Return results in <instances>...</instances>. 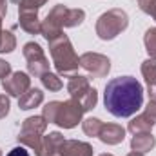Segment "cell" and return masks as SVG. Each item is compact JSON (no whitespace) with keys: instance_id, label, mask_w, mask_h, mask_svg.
<instances>
[{"instance_id":"7c38bea8","label":"cell","mask_w":156,"mask_h":156,"mask_svg":"<svg viewBox=\"0 0 156 156\" xmlns=\"http://www.w3.org/2000/svg\"><path fill=\"white\" fill-rule=\"evenodd\" d=\"M40 102H42V91L31 89V91H27V93L20 98V107H22V109H31V107L38 105Z\"/></svg>"},{"instance_id":"4fadbf2b","label":"cell","mask_w":156,"mask_h":156,"mask_svg":"<svg viewBox=\"0 0 156 156\" xmlns=\"http://www.w3.org/2000/svg\"><path fill=\"white\" fill-rule=\"evenodd\" d=\"M82 91H89L87 80L83 76H73L71 82H69V93H71L73 96H83Z\"/></svg>"},{"instance_id":"603a6c76","label":"cell","mask_w":156,"mask_h":156,"mask_svg":"<svg viewBox=\"0 0 156 156\" xmlns=\"http://www.w3.org/2000/svg\"><path fill=\"white\" fill-rule=\"evenodd\" d=\"M0 15H5V0H0Z\"/></svg>"},{"instance_id":"2e32d148","label":"cell","mask_w":156,"mask_h":156,"mask_svg":"<svg viewBox=\"0 0 156 156\" xmlns=\"http://www.w3.org/2000/svg\"><path fill=\"white\" fill-rule=\"evenodd\" d=\"M145 45H147V51L151 53V56L156 58V29H149L147 35H145Z\"/></svg>"},{"instance_id":"8992f818","label":"cell","mask_w":156,"mask_h":156,"mask_svg":"<svg viewBox=\"0 0 156 156\" xmlns=\"http://www.w3.org/2000/svg\"><path fill=\"white\" fill-rule=\"evenodd\" d=\"M82 66L87 71H91L93 75H98V76H102L109 71V60L105 56H100V55H91V53L83 55L82 56Z\"/></svg>"},{"instance_id":"5bb4252c","label":"cell","mask_w":156,"mask_h":156,"mask_svg":"<svg viewBox=\"0 0 156 156\" xmlns=\"http://www.w3.org/2000/svg\"><path fill=\"white\" fill-rule=\"evenodd\" d=\"M153 145H154V138L149 136V134H145V136H134V140H133V149H134V151L145 153V151H149Z\"/></svg>"},{"instance_id":"7402d4cb","label":"cell","mask_w":156,"mask_h":156,"mask_svg":"<svg viewBox=\"0 0 156 156\" xmlns=\"http://www.w3.org/2000/svg\"><path fill=\"white\" fill-rule=\"evenodd\" d=\"M9 64L7 62H4V60H0V76H5L7 73H9Z\"/></svg>"},{"instance_id":"277c9868","label":"cell","mask_w":156,"mask_h":156,"mask_svg":"<svg viewBox=\"0 0 156 156\" xmlns=\"http://www.w3.org/2000/svg\"><path fill=\"white\" fill-rule=\"evenodd\" d=\"M125 27H127V15L123 11L115 9V11H109V13L100 16L96 31H98L100 38L111 40V38H115L122 29H125Z\"/></svg>"},{"instance_id":"ffe728a7","label":"cell","mask_w":156,"mask_h":156,"mask_svg":"<svg viewBox=\"0 0 156 156\" xmlns=\"http://www.w3.org/2000/svg\"><path fill=\"white\" fill-rule=\"evenodd\" d=\"M7 111H9V100L5 96H0V118L5 116Z\"/></svg>"},{"instance_id":"d6986e66","label":"cell","mask_w":156,"mask_h":156,"mask_svg":"<svg viewBox=\"0 0 156 156\" xmlns=\"http://www.w3.org/2000/svg\"><path fill=\"white\" fill-rule=\"evenodd\" d=\"M22 9H27V7H40L45 0H18Z\"/></svg>"},{"instance_id":"5b68a950","label":"cell","mask_w":156,"mask_h":156,"mask_svg":"<svg viewBox=\"0 0 156 156\" xmlns=\"http://www.w3.org/2000/svg\"><path fill=\"white\" fill-rule=\"evenodd\" d=\"M24 55H26V58L29 60V71H31V73L38 75L44 69H47V60L44 58V53H42V49H40L38 44H33V42L26 44Z\"/></svg>"},{"instance_id":"44dd1931","label":"cell","mask_w":156,"mask_h":156,"mask_svg":"<svg viewBox=\"0 0 156 156\" xmlns=\"http://www.w3.org/2000/svg\"><path fill=\"white\" fill-rule=\"evenodd\" d=\"M7 156H29V153L24 149V147H15V149H11Z\"/></svg>"},{"instance_id":"ac0fdd59","label":"cell","mask_w":156,"mask_h":156,"mask_svg":"<svg viewBox=\"0 0 156 156\" xmlns=\"http://www.w3.org/2000/svg\"><path fill=\"white\" fill-rule=\"evenodd\" d=\"M4 35H5V37L2 38L4 42L0 44V51H5V53H7V51H13V47H15V38L11 37V33H4Z\"/></svg>"},{"instance_id":"7a4b0ae2","label":"cell","mask_w":156,"mask_h":156,"mask_svg":"<svg viewBox=\"0 0 156 156\" xmlns=\"http://www.w3.org/2000/svg\"><path fill=\"white\" fill-rule=\"evenodd\" d=\"M82 111L83 107H80L78 102H53L45 107V116L49 118V122H56L62 127H75L82 116Z\"/></svg>"},{"instance_id":"ba28073f","label":"cell","mask_w":156,"mask_h":156,"mask_svg":"<svg viewBox=\"0 0 156 156\" xmlns=\"http://www.w3.org/2000/svg\"><path fill=\"white\" fill-rule=\"evenodd\" d=\"M60 151L64 156H91V147L80 142H64L60 145Z\"/></svg>"},{"instance_id":"cb8c5ba5","label":"cell","mask_w":156,"mask_h":156,"mask_svg":"<svg viewBox=\"0 0 156 156\" xmlns=\"http://www.w3.org/2000/svg\"><path fill=\"white\" fill-rule=\"evenodd\" d=\"M131 156H140V154H136V153H134V154H131Z\"/></svg>"},{"instance_id":"9c48e42d","label":"cell","mask_w":156,"mask_h":156,"mask_svg":"<svg viewBox=\"0 0 156 156\" xmlns=\"http://www.w3.org/2000/svg\"><path fill=\"white\" fill-rule=\"evenodd\" d=\"M20 24H22V27L26 29V31H29V33H37L40 29L38 22H37V9H31V11H27V9H22V13H20Z\"/></svg>"},{"instance_id":"52a82bcc","label":"cell","mask_w":156,"mask_h":156,"mask_svg":"<svg viewBox=\"0 0 156 156\" xmlns=\"http://www.w3.org/2000/svg\"><path fill=\"white\" fill-rule=\"evenodd\" d=\"M4 87L11 94H22L29 87V78H27V75H24V73H15L9 80L4 82Z\"/></svg>"},{"instance_id":"8fae6325","label":"cell","mask_w":156,"mask_h":156,"mask_svg":"<svg viewBox=\"0 0 156 156\" xmlns=\"http://www.w3.org/2000/svg\"><path fill=\"white\" fill-rule=\"evenodd\" d=\"M142 71H144V75L147 78V83H149V94L156 98V62H151V60H147L145 64H144V67H142Z\"/></svg>"},{"instance_id":"3957f363","label":"cell","mask_w":156,"mask_h":156,"mask_svg":"<svg viewBox=\"0 0 156 156\" xmlns=\"http://www.w3.org/2000/svg\"><path fill=\"white\" fill-rule=\"evenodd\" d=\"M51 53L55 58V64L60 73H69L78 66V58L73 53V47L66 37H60L58 40H53L51 44Z\"/></svg>"},{"instance_id":"6da1fadb","label":"cell","mask_w":156,"mask_h":156,"mask_svg":"<svg viewBox=\"0 0 156 156\" xmlns=\"http://www.w3.org/2000/svg\"><path fill=\"white\" fill-rule=\"evenodd\" d=\"M105 109L116 118L136 115L144 105V89L134 76H118L107 82L104 93Z\"/></svg>"},{"instance_id":"30bf717a","label":"cell","mask_w":156,"mask_h":156,"mask_svg":"<svg viewBox=\"0 0 156 156\" xmlns=\"http://www.w3.org/2000/svg\"><path fill=\"white\" fill-rule=\"evenodd\" d=\"M100 134H102L100 138L104 142H107V144H118V142L123 140V129L118 127V125H107V127H104V131Z\"/></svg>"},{"instance_id":"e0dca14e","label":"cell","mask_w":156,"mask_h":156,"mask_svg":"<svg viewBox=\"0 0 156 156\" xmlns=\"http://www.w3.org/2000/svg\"><path fill=\"white\" fill-rule=\"evenodd\" d=\"M42 82H44V85H45V87H49V89H53V91H56V89H60V87H62L60 80L55 76V75H49V73H45V75H44Z\"/></svg>"},{"instance_id":"d4e9b609","label":"cell","mask_w":156,"mask_h":156,"mask_svg":"<svg viewBox=\"0 0 156 156\" xmlns=\"http://www.w3.org/2000/svg\"><path fill=\"white\" fill-rule=\"evenodd\" d=\"M102 156H111V154H102Z\"/></svg>"},{"instance_id":"9a60e30c","label":"cell","mask_w":156,"mask_h":156,"mask_svg":"<svg viewBox=\"0 0 156 156\" xmlns=\"http://www.w3.org/2000/svg\"><path fill=\"white\" fill-rule=\"evenodd\" d=\"M100 127H102V123H100V120H96V118H89V120H85V123H83V131L87 133V134H98L100 133Z\"/></svg>"}]
</instances>
